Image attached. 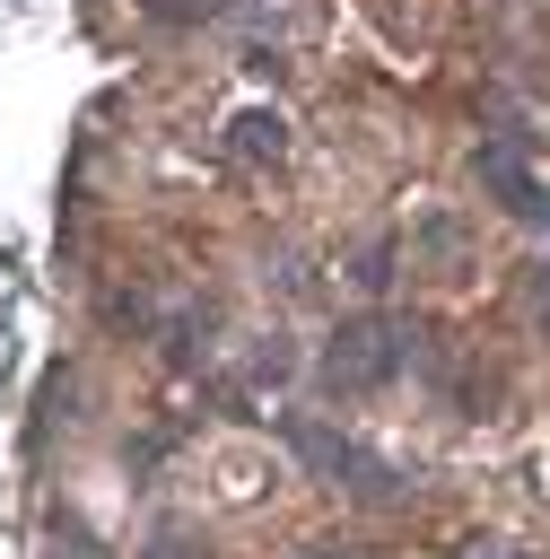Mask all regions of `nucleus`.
<instances>
[{"label":"nucleus","mask_w":550,"mask_h":559,"mask_svg":"<svg viewBox=\"0 0 550 559\" xmlns=\"http://www.w3.org/2000/svg\"><path fill=\"white\" fill-rule=\"evenodd\" d=\"M480 183H498L515 218H550V192L524 175V157H515V148H480Z\"/></svg>","instance_id":"f03ea898"},{"label":"nucleus","mask_w":550,"mask_h":559,"mask_svg":"<svg viewBox=\"0 0 550 559\" xmlns=\"http://www.w3.org/2000/svg\"><path fill=\"white\" fill-rule=\"evenodd\" d=\"M297 445H306L323 472H349V489H367V498H384V489H393V472H384V463H367L349 437H332V428H314V419L297 428Z\"/></svg>","instance_id":"f257e3e1"},{"label":"nucleus","mask_w":550,"mask_h":559,"mask_svg":"<svg viewBox=\"0 0 550 559\" xmlns=\"http://www.w3.org/2000/svg\"><path fill=\"white\" fill-rule=\"evenodd\" d=\"M236 157H279V114H236Z\"/></svg>","instance_id":"20e7f679"},{"label":"nucleus","mask_w":550,"mask_h":559,"mask_svg":"<svg viewBox=\"0 0 550 559\" xmlns=\"http://www.w3.org/2000/svg\"><path fill=\"white\" fill-rule=\"evenodd\" d=\"M157 559H201V550H183V542H157Z\"/></svg>","instance_id":"39448f33"},{"label":"nucleus","mask_w":550,"mask_h":559,"mask_svg":"<svg viewBox=\"0 0 550 559\" xmlns=\"http://www.w3.org/2000/svg\"><path fill=\"white\" fill-rule=\"evenodd\" d=\"M384 341H393V332H375V323H367V332H349V341L332 349V367L367 384V376H384V367H393V349H384Z\"/></svg>","instance_id":"7ed1b4c3"}]
</instances>
